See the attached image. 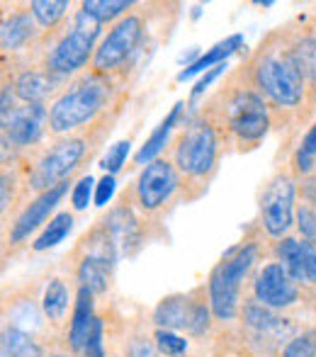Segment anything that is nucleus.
<instances>
[{"mask_svg":"<svg viewBox=\"0 0 316 357\" xmlns=\"http://www.w3.org/2000/svg\"><path fill=\"white\" fill-rule=\"evenodd\" d=\"M71 229H73V214H68V212L57 214L52 221H49L47 229L42 231V236L34 241V250H47V248L59 245L68 234H71Z\"/></svg>","mask_w":316,"mask_h":357,"instance_id":"4be33fe9","label":"nucleus"},{"mask_svg":"<svg viewBox=\"0 0 316 357\" xmlns=\"http://www.w3.org/2000/svg\"><path fill=\"white\" fill-rule=\"evenodd\" d=\"M183 109H185V102H175L173 105V109H170V114L163 119V122L156 127V132L149 137V142L139 149V153L134 155V163L137 165H144V163H153V158L160 153V149L165 146V142H168V137H170V132H173V127L178 124V119H180V114H183Z\"/></svg>","mask_w":316,"mask_h":357,"instance_id":"6ab92c4d","label":"nucleus"},{"mask_svg":"<svg viewBox=\"0 0 316 357\" xmlns=\"http://www.w3.org/2000/svg\"><path fill=\"white\" fill-rule=\"evenodd\" d=\"M10 190H13V180L8 173H3V212H8L10 207Z\"/></svg>","mask_w":316,"mask_h":357,"instance_id":"79ce46f5","label":"nucleus"},{"mask_svg":"<svg viewBox=\"0 0 316 357\" xmlns=\"http://www.w3.org/2000/svg\"><path fill=\"white\" fill-rule=\"evenodd\" d=\"M294 168H297L299 173H309V170L314 168V158L297 149V153H294Z\"/></svg>","mask_w":316,"mask_h":357,"instance_id":"ea45409f","label":"nucleus"},{"mask_svg":"<svg viewBox=\"0 0 316 357\" xmlns=\"http://www.w3.org/2000/svg\"><path fill=\"white\" fill-rule=\"evenodd\" d=\"M209 326V309L204 304H195V316H193V326H190V333L200 335L204 333Z\"/></svg>","mask_w":316,"mask_h":357,"instance_id":"e433bc0d","label":"nucleus"},{"mask_svg":"<svg viewBox=\"0 0 316 357\" xmlns=\"http://www.w3.org/2000/svg\"><path fill=\"white\" fill-rule=\"evenodd\" d=\"M85 155L83 139H61L52 146V151L42 155L34 170L29 173V190L34 192H47L57 185L66 183V178L78 168V163Z\"/></svg>","mask_w":316,"mask_h":357,"instance_id":"39448f33","label":"nucleus"},{"mask_svg":"<svg viewBox=\"0 0 316 357\" xmlns=\"http://www.w3.org/2000/svg\"><path fill=\"white\" fill-rule=\"evenodd\" d=\"M142 17L137 15H124L112 29L110 34L103 39V44L98 47L93 56V68L98 73H105V71H112L117 68L119 63H124L129 56L134 54L137 49L139 39H142Z\"/></svg>","mask_w":316,"mask_h":357,"instance_id":"6e6552de","label":"nucleus"},{"mask_svg":"<svg viewBox=\"0 0 316 357\" xmlns=\"http://www.w3.org/2000/svg\"><path fill=\"white\" fill-rule=\"evenodd\" d=\"M110 268H112V260L100 258V255H85L78 268V280L83 282L80 287H88L93 294L105 291L110 284Z\"/></svg>","mask_w":316,"mask_h":357,"instance_id":"aec40b11","label":"nucleus"},{"mask_svg":"<svg viewBox=\"0 0 316 357\" xmlns=\"http://www.w3.org/2000/svg\"><path fill=\"white\" fill-rule=\"evenodd\" d=\"M49 119L44 105H27L17 107L8 119L3 122V137H8L17 146L34 144L44 132V122Z\"/></svg>","mask_w":316,"mask_h":357,"instance_id":"ddd939ff","label":"nucleus"},{"mask_svg":"<svg viewBox=\"0 0 316 357\" xmlns=\"http://www.w3.org/2000/svg\"><path fill=\"white\" fill-rule=\"evenodd\" d=\"M224 68H227V63H222V66H214V68H209V71L204 73L202 78L197 80V83H195V88H193V93H190V98H193V100H197L200 95H202L204 90L209 88V83H212V80H217L219 75L224 73Z\"/></svg>","mask_w":316,"mask_h":357,"instance_id":"c9c22d12","label":"nucleus"},{"mask_svg":"<svg viewBox=\"0 0 316 357\" xmlns=\"http://www.w3.org/2000/svg\"><path fill=\"white\" fill-rule=\"evenodd\" d=\"M246 319H248V324L258 326V328H270V326H275V321H278L270 311L263 309V304L248 306V309H246Z\"/></svg>","mask_w":316,"mask_h":357,"instance_id":"72a5a7b5","label":"nucleus"},{"mask_svg":"<svg viewBox=\"0 0 316 357\" xmlns=\"http://www.w3.org/2000/svg\"><path fill=\"white\" fill-rule=\"evenodd\" d=\"M52 357H66V355H52Z\"/></svg>","mask_w":316,"mask_h":357,"instance_id":"c03bdc74","label":"nucleus"},{"mask_svg":"<svg viewBox=\"0 0 316 357\" xmlns=\"http://www.w3.org/2000/svg\"><path fill=\"white\" fill-rule=\"evenodd\" d=\"M312 250H314V243H309V241H297V238L280 241L278 255H280V260H283V268L287 270L294 282H304V280H307V265H309Z\"/></svg>","mask_w":316,"mask_h":357,"instance_id":"f3484780","label":"nucleus"},{"mask_svg":"<svg viewBox=\"0 0 316 357\" xmlns=\"http://www.w3.org/2000/svg\"><path fill=\"white\" fill-rule=\"evenodd\" d=\"M297 221H299V231H302L304 241L316 243V209L302 204V207L297 209Z\"/></svg>","mask_w":316,"mask_h":357,"instance_id":"7c9ffc66","label":"nucleus"},{"mask_svg":"<svg viewBox=\"0 0 316 357\" xmlns=\"http://www.w3.org/2000/svg\"><path fill=\"white\" fill-rule=\"evenodd\" d=\"M283 357H316V335L304 333L299 338L289 340Z\"/></svg>","mask_w":316,"mask_h":357,"instance_id":"c85d7f7f","label":"nucleus"},{"mask_svg":"<svg viewBox=\"0 0 316 357\" xmlns=\"http://www.w3.org/2000/svg\"><path fill=\"white\" fill-rule=\"evenodd\" d=\"M3 353L8 357H42L39 345L32 340V335L20 328H8L3 335Z\"/></svg>","mask_w":316,"mask_h":357,"instance_id":"5701e85b","label":"nucleus"},{"mask_svg":"<svg viewBox=\"0 0 316 357\" xmlns=\"http://www.w3.org/2000/svg\"><path fill=\"white\" fill-rule=\"evenodd\" d=\"M299 151H304L307 155H316V122H314V127L307 132V137L302 139V146H299Z\"/></svg>","mask_w":316,"mask_h":357,"instance_id":"a19ab883","label":"nucleus"},{"mask_svg":"<svg viewBox=\"0 0 316 357\" xmlns=\"http://www.w3.org/2000/svg\"><path fill=\"white\" fill-rule=\"evenodd\" d=\"M68 309V289L63 280H52L44 291V311L52 321H61Z\"/></svg>","mask_w":316,"mask_h":357,"instance_id":"b1692460","label":"nucleus"},{"mask_svg":"<svg viewBox=\"0 0 316 357\" xmlns=\"http://www.w3.org/2000/svg\"><path fill=\"white\" fill-rule=\"evenodd\" d=\"M114 175H105L103 180L98 183V188H95V204L98 207H105V204L112 199V195H114Z\"/></svg>","mask_w":316,"mask_h":357,"instance_id":"f704fd0d","label":"nucleus"},{"mask_svg":"<svg viewBox=\"0 0 316 357\" xmlns=\"http://www.w3.org/2000/svg\"><path fill=\"white\" fill-rule=\"evenodd\" d=\"M129 357H156V355H153V348L146 340H134L132 348H129Z\"/></svg>","mask_w":316,"mask_h":357,"instance_id":"58836bf2","label":"nucleus"},{"mask_svg":"<svg viewBox=\"0 0 316 357\" xmlns=\"http://www.w3.org/2000/svg\"><path fill=\"white\" fill-rule=\"evenodd\" d=\"M227 119L232 132L243 144H258L268 132V109L255 90H241L229 100Z\"/></svg>","mask_w":316,"mask_h":357,"instance_id":"0eeeda50","label":"nucleus"},{"mask_svg":"<svg viewBox=\"0 0 316 357\" xmlns=\"http://www.w3.org/2000/svg\"><path fill=\"white\" fill-rule=\"evenodd\" d=\"M302 199L307 202V207L316 209V178L309 175V178L302 180Z\"/></svg>","mask_w":316,"mask_h":357,"instance_id":"4c0bfd02","label":"nucleus"},{"mask_svg":"<svg viewBox=\"0 0 316 357\" xmlns=\"http://www.w3.org/2000/svg\"><path fill=\"white\" fill-rule=\"evenodd\" d=\"M304 80L294 52H268L255 63V83L280 107H297L302 102Z\"/></svg>","mask_w":316,"mask_h":357,"instance_id":"f03ea898","label":"nucleus"},{"mask_svg":"<svg viewBox=\"0 0 316 357\" xmlns=\"http://www.w3.org/2000/svg\"><path fill=\"white\" fill-rule=\"evenodd\" d=\"M129 146H132L129 142H119V144H114L112 149L107 151V155L103 158V168L107 170V175H114L124 165L127 153H129Z\"/></svg>","mask_w":316,"mask_h":357,"instance_id":"c756f323","label":"nucleus"},{"mask_svg":"<svg viewBox=\"0 0 316 357\" xmlns=\"http://www.w3.org/2000/svg\"><path fill=\"white\" fill-rule=\"evenodd\" d=\"M107 83L95 75L80 80L61 95L49 109V127L54 134H68L88 124L107 102Z\"/></svg>","mask_w":316,"mask_h":357,"instance_id":"f257e3e1","label":"nucleus"},{"mask_svg":"<svg viewBox=\"0 0 316 357\" xmlns=\"http://www.w3.org/2000/svg\"><path fill=\"white\" fill-rule=\"evenodd\" d=\"M66 190H68V183H61V185H57V188L39 195V197L34 199V202L29 204V207L17 216V221L13 224V229H10V243H20V241L27 238L39 224H44L47 216L54 212V207L61 202Z\"/></svg>","mask_w":316,"mask_h":357,"instance_id":"f8f14e48","label":"nucleus"},{"mask_svg":"<svg viewBox=\"0 0 316 357\" xmlns=\"http://www.w3.org/2000/svg\"><path fill=\"white\" fill-rule=\"evenodd\" d=\"M255 299L268 309H285V306L297 301V284L283 268V263H270L260 270L255 280Z\"/></svg>","mask_w":316,"mask_h":357,"instance_id":"9b49d317","label":"nucleus"},{"mask_svg":"<svg viewBox=\"0 0 316 357\" xmlns=\"http://www.w3.org/2000/svg\"><path fill=\"white\" fill-rule=\"evenodd\" d=\"M243 47V34H232V37H227L224 42H219V44H214L212 49H209L207 54H202V56L197 59L195 63H190L188 68H183V71L178 73V83H183V80H190L193 75H197V73H207L209 68H214V66H222L224 61H227L229 56H232L236 49Z\"/></svg>","mask_w":316,"mask_h":357,"instance_id":"dca6fc26","label":"nucleus"},{"mask_svg":"<svg viewBox=\"0 0 316 357\" xmlns=\"http://www.w3.org/2000/svg\"><path fill=\"white\" fill-rule=\"evenodd\" d=\"M132 5V0H85V3H80V10L95 15L100 22H110V20L127 13Z\"/></svg>","mask_w":316,"mask_h":357,"instance_id":"a878e982","label":"nucleus"},{"mask_svg":"<svg viewBox=\"0 0 316 357\" xmlns=\"http://www.w3.org/2000/svg\"><path fill=\"white\" fill-rule=\"evenodd\" d=\"M83 355L85 357H105L103 350V321L95 319L93 328H90V335L83 345Z\"/></svg>","mask_w":316,"mask_h":357,"instance_id":"473e14b6","label":"nucleus"},{"mask_svg":"<svg viewBox=\"0 0 316 357\" xmlns=\"http://www.w3.org/2000/svg\"><path fill=\"white\" fill-rule=\"evenodd\" d=\"M217 134L209 122H193L175 151L178 168L188 178H204L217 165Z\"/></svg>","mask_w":316,"mask_h":357,"instance_id":"423d86ee","label":"nucleus"},{"mask_svg":"<svg viewBox=\"0 0 316 357\" xmlns=\"http://www.w3.org/2000/svg\"><path fill=\"white\" fill-rule=\"evenodd\" d=\"M294 52V59H297L299 68H302L304 78H312L316 83V42L314 39H302V42L297 44V49H292Z\"/></svg>","mask_w":316,"mask_h":357,"instance_id":"bb28decb","label":"nucleus"},{"mask_svg":"<svg viewBox=\"0 0 316 357\" xmlns=\"http://www.w3.org/2000/svg\"><path fill=\"white\" fill-rule=\"evenodd\" d=\"M100 29H103V22L95 15L78 10L76 17H73L71 32L63 34L57 47L52 49V54H49V71L59 75H68V73H76L78 68H83L88 63L90 54H93L95 39H98Z\"/></svg>","mask_w":316,"mask_h":357,"instance_id":"20e7f679","label":"nucleus"},{"mask_svg":"<svg viewBox=\"0 0 316 357\" xmlns=\"http://www.w3.org/2000/svg\"><path fill=\"white\" fill-rule=\"evenodd\" d=\"M255 263V245L246 243L236 250H229L227 258L214 268L209 278V304L219 321H232L239 306V287L250 265Z\"/></svg>","mask_w":316,"mask_h":357,"instance_id":"7ed1b4c3","label":"nucleus"},{"mask_svg":"<svg viewBox=\"0 0 316 357\" xmlns=\"http://www.w3.org/2000/svg\"><path fill=\"white\" fill-rule=\"evenodd\" d=\"M307 280H309V282H316V245H314L312 255H309V265H307Z\"/></svg>","mask_w":316,"mask_h":357,"instance_id":"37998d69","label":"nucleus"},{"mask_svg":"<svg viewBox=\"0 0 316 357\" xmlns=\"http://www.w3.org/2000/svg\"><path fill=\"white\" fill-rule=\"evenodd\" d=\"M66 10H68L66 0H32L29 3V13L34 15L37 24H42V27L57 24L66 15Z\"/></svg>","mask_w":316,"mask_h":357,"instance_id":"393cba45","label":"nucleus"},{"mask_svg":"<svg viewBox=\"0 0 316 357\" xmlns=\"http://www.w3.org/2000/svg\"><path fill=\"white\" fill-rule=\"evenodd\" d=\"M37 34V20L32 13H13L3 22V49L17 52Z\"/></svg>","mask_w":316,"mask_h":357,"instance_id":"a211bd4d","label":"nucleus"},{"mask_svg":"<svg viewBox=\"0 0 316 357\" xmlns=\"http://www.w3.org/2000/svg\"><path fill=\"white\" fill-rule=\"evenodd\" d=\"M193 316H195V304L190 301V296H183V294L165 296L156 306V311H153V321L165 331H173V328L190 331Z\"/></svg>","mask_w":316,"mask_h":357,"instance_id":"4468645a","label":"nucleus"},{"mask_svg":"<svg viewBox=\"0 0 316 357\" xmlns=\"http://www.w3.org/2000/svg\"><path fill=\"white\" fill-rule=\"evenodd\" d=\"M153 340H156V348L160 350V353L170 355V357H178L188 350V340L180 338V335H175L173 331L158 328L156 335H153Z\"/></svg>","mask_w":316,"mask_h":357,"instance_id":"cd10ccee","label":"nucleus"},{"mask_svg":"<svg viewBox=\"0 0 316 357\" xmlns=\"http://www.w3.org/2000/svg\"><path fill=\"white\" fill-rule=\"evenodd\" d=\"M49 93H52V80L37 71H24L15 80V95L27 105H42Z\"/></svg>","mask_w":316,"mask_h":357,"instance_id":"412c9836","label":"nucleus"},{"mask_svg":"<svg viewBox=\"0 0 316 357\" xmlns=\"http://www.w3.org/2000/svg\"><path fill=\"white\" fill-rule=\"evenodd\" d=\"M178 190V173L168 160H153L137 180V202L144 212H156Z\"/></svg>","mask_w":316,"mask_h":357,"instance_id":"9d476101","label":"nucleus"},{"mask_svg":"<svg viewBox=\"0 0 316 357\" xmlns=\"http://www.w3.org/2000/svg\"><path fill=\"white\" fill-rule=\"evenodd\" d=\"M95 311H93V291L88 287H80L78 296H76V309H73V321H71V331H68V343L73 350L83 353V345L90 335V328L95 324Z\"/></svg>","mask_w":316,"mask_h":357,"instance_id":"2eb2a0df","label":"nucleus"},{"mask_svg":"<svg viewBox=\"0 0 316 357\" xmlns=\"http://www.w3.org/2000/svg\"><path fill=\"white\" fill-rule=\"evenodd\" d=\"M260 212H263V226L270 236L280 238L292 229L294 221V183L289 175H278L265 185L263 199H260Z\"/></svg>","mask_w":316,"mask_h":357,"instance_id":"1a4fd4ad","label":"nucleus"},{"mask_svg":"<svg viewBox=\"0 0 316 357\" xmlns=\"http://www.w3.org/2000/svg\"><path fill=\"white\" fill-rule=\"evenodd\" d=\"M90 197H93V178L90 175H85V178H80L76 183V188H73L71 192V204L73 209H85L90 204Z\"/></svg>","mask_w":316,"mask_h":357,"instance_id":"2f4dec72","label":"nucleus"}]
</instances>
